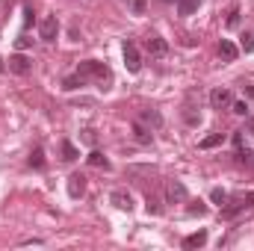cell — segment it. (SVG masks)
<instances>
[{"mask_svg": "<svg viewBox=\"0 0 254 251\" xmlns=\"http://www.w3.org/2000/svg\"><path fill=\"white\" fill-rule=\"evenodd\" d=\"M77 74H80L86 83H89V80H98V83H101L98 89H104V92L113 86V71H110L104 63H98V60H86V63H80L77 65Z\"/></svg>", "mask_w": 254, "mask_h": 251, "instance_id": "1", "label": "cell"}, {"mask_svg": "<svg viewBox=\"0 0 254 251\" xmlns=\"http://www.w3.org/2000/svg\"><path fill=\"white\" fill-rule=\"evenodd\" d=\"M254 207V192H246V195H234V198H228L225 204H222V219L228 222V219H237L240 213H246V210H252Z\"/></svg>", "mask_w": 254, "mask_h": 251, "instance_id": "2", "label": "cell"}, {"mask_svg": "<svg viewBox=\"0 0 254 251\" xmlns=\"http://www.w3.org/2000/svg\"><path fill=\"white\" fill-rule=\"evenodd\" d=\"M231 104H234V92L228 89V86H219V89H213L210 92V107L213 110H231Z\"/></svg>", "mask_w": 254, "mask_h": 251, "instance_id": "3", "label": "cell"}, {"mask_svg": "<svg viewBox=\"0 0 254 251\" xmlns=\"http://www.w3.org/2000/svg\"><path fill=\"white\" fill-rule=\"evenodd\" d=\"M190 201V192L181 181H166V204H184Z\"/></svg>", "mask_w": 254, "mask_h": 251, "instance_id": "4", "label": "cell"}, {"mask_svg": "<svg viewBox=\"0 0 254 251\" xmlns=\"http://www.w3.org/2000/svg\"><path fill=\"white\" fill-rule=\"evenodd\" d=\"M125 65H127L130 74H136L142 68V54H139V48L133 42H125Z\"/></svg>", "mask_w": 254, "mask_h": 251, "instance_id": "5", "label": "cell"}, {"mask_svg": "<svg viewBox=\"0 0 254 251\" xmlns=\"http://www.w3.org/2000/svg\"><path fill=\"white\" fill-rule=\"evenodd\" d=\"M9 71H12V74H21V77H24V74H30V71H33V57H24V54H15V57H9Z\"/></svg>", "mask_w": 254, "mask_h": 251, "instance_id": "6", "label": "cell"}, {"mask_svg": "<svg viewBox=\"0 0 254 251\" xmlns=\"http://www.w3.org/2000/svg\"><path fill=\"white\" fill-rule=\"evenodd\" d=\"M57 33H60V21H57V15L42 18V24H39V36H42L45 42H54V39H57Z\"/></svg>", "mask_w": 254, "mask_h": 251, "instance_id": "7", "label": "cell"}, {"mask_svg": "<svg viewBox=\"0 0 254 251\" xmlns=\"http://www.w3.org/2000/svg\"><path fill=\"white\" fill-rule=\"evenodd\" d=\"M110 204H116L119 210H127V213H130V210H133V195H130L127 189H113V192H110Z\"/></svg>", "mask_w": 254, "mask_h": 251, "instance_id": "8", "label": "cell"}, {"mask_svg": "<svg viewBox=\"0 0 254 251\" xmlns=\"http://www.w3.org/2000/svg\"><path fill=\"white\" fill-rule=\"evenodd\" d=\"M145 48H148L151 57H166V54H169V42H166L163 36H151V39L145 42Z\"/></svg>", "mask_w": 254, "mask_h": 251, "instance_id": "9", "label": "cell"}, {"mask_svg": "<svg viewBox=\"0 0 254 251\" xmlns=\"http://www.w3.org/2000/svg\"><path fill=\"white\" fill-rule=\"evenodd\" d=\"M133 139H136L139 145H151V142H154V133H151L148 125H142V122L136 119V122H133Z\"/></svg>", "mask_w": 254, "mask_h": 251, "instance_id": "10", "label": "cell"}, {"mask_svg": "<svg viewBox=\"0 0 254 251\" xmlns=\"http://www.w3.org/2000/svg\"><path fill=\"white\" fill-rule=\"evenodd\" d=\"M219 57H222L225 63H234V60L240 57V48H237L234 42H228V39H222V42H219Z\"/></svg>", "mask_w": 254, "mask_h": 251, "instance_id": "11", "label": "cell"}, {"mask_svg": "<svg viewBox=\"0 0 254 251\" xmlns=\"http://www.w3.org/2000/svg\"><path fill=\"white\" fill-rule=\"evenodd\" d=\"M139 122L148 125V127H154V130H160V127H163V116H160L157 110H142V113H139Z\"/></svg>", "mask_w": 254, "mask_h": 251, "instance_id": "12", "label": "cell"}, {"mask_svg": "<svg viewBox=\"0 0 254 251\" xmlns=\"http://www.w3.org/2000/svg\"><path fill=\"white\" fill-rule=\"evenodd\" d=\"M83 192H86V178L83 175H71L68 178V195L71 198H80Z\"/></svg>", "mask_w": 254, "mask_h": 251, "instance_id": "13", "label": "cell"}, {"mask_svg": "<svg viewBox=\"0 0 254 251\" xmlns=\"http://www.w3.org/2000/svg\"><path fill=\"white\" fill-rule=\"evenodd\" d=\"M175 3H178V15L190 18V15H195V12H198V6H201L204 0H175Z\"/></svg>", "mask_w": 254, "mask_h": 251, "instance_id": "14", "label": "cell"}, {"mask_svg": "<svg viewBox=\"0 0 254 251\" xmlns=\"http://www.w3.org/2000/svg\"><path fill=\"white\" fill-rule=\"evenodd\" d=\"M86 163H89V166H95V169H104V172H110V169H113V163H110L101 151H92V154L86 157Z\"/></svg>", "mask_w": 254, "mask_h": 251, "instance_id": "15", "label": "cell"}, {"mask_svg": "<svg viewBox=\"0 0 254 251\" xmlns=\"http://www.w3.org/2000/svg\"><path fill=\"white\" fill-rule=\"evenodd\" d=\"M237 166H243V169H254V151L252 148H237Z\"/></svg>", "mask_w": 254, "mask_h": 251, "instance_id": "16", "label": "cell"}, {"mask_svg": "<svg viewBox=\"0 0 254 251\" xmlns=\"http://www.w3.org/2000/svg\"><path fill=\"white\" fill-rule=\"evenodd\" d=\"M207 243V231H195V234H190L187 240H184V249L192 251V249H201Z\"/></svg>", "mask_w": 254, "mask_h": 251, "instance_id": "17", "label": "cell"}, {"mask_svg": "<svg viewBox=\"0 0 254 251\" xmlns=\"http://www.w3.org/2000/svg\"><path fill=\"white\" fill-rule=\"evenodd\" d=\"M225 142V133H210V136H204L201 142H198V148L201 151H210V148H219Z\"/></svg>", "mask_w": 254, "mask_h": 251, "instance_id": "18", "label": "cell"}, {"mask_svg": "<svg viewBox=\"0 0 254 251\" xmlns=\"http://www.w3.org/2000/svg\"><path fill=\"white\" fill-rule=\"evenodd\" d=\"M157 175L154 166H127V178H151Z\"/></svg>", "mask_w": 254, "mask_h": 251, "instance_id": "19", "label": "cell"}, {"mask_svg": "<svg viewBox=\"0 0 254 251\" xmlns=\"http://www.w3.org/2000/svg\"><path fill=\"white\" fill-rule=\"evenodd\" d=\"M145 207H148V213H151V216H160V213H163V198H160V195H154V192H148Z\"/></svg>", "mask_w": 254, "mask_h": 251, "instance_id": "20", "label": "cell"}, {"mask_svg": "<svg viewBox=\"0 0 254 251\" xmlns=\"http://www.w3.org/2000/svg\"><path fill=\"white\" fill-rule=\"evenodd\" d=\"M60 151H63V160H65V163H74V160L80 157V151H77V148H74V142H68V139H63V142H60Z\"/></svg>", "mask_w": 254, "mask_h": 251, "instance_id": "21", "label": "cell"}, {"mask_svg": "<svg viewBox=\"0 0 254 251\" xmlns=\"http://www.w3.org/2000/svg\"><path fill=\"white\" fill-rule=\"evenodd\" d=\"M184 122H187L190 127L201 125V113H195V107H192V104H187V107H184Z\"/></svg>", "mask_w": 254, "mask_h": 251, "instance_id": "22", "label": "cell"}, {"mask_svg": "<svg viewBox=\"0 0 254 251\" xmlns=\"http://www.w3.org/2000/svg\"><path fill=\"white\" fill-rule=\"evenodd\" d=\"M240 48H243V54H252L254 51V30H246L240 36Z\"/></svg>", "mask_w": 254, "mask_h": 251, "instance_id": "23", "label": "cell"}, {"mask_svg": "<svg viewBox=\"0 0 254 251\" xmlns=\"http://www.w3.org/2000/svg\"><path fill=\"white\" fill-rule=\"evenodd\" d=\"M80 86H86V80H83L80 74H74V77H65V80H63V89H65V92H74V89H80Z\"/></svg>", "mask_w": 254, "mask_h": 251, "instance_id": "24", "label": "cell"}, {"mask_svg": "<svg viewBox=\"0 0 254 251\" xmlns=\"http://www.w3.org/2000/svg\"><path fill=\"white\" fill-rule=\"evenodd\" d=\"M228 198H231V195H228V189H222V187H216L213 192H210V201H213V204H219V207H222Z\"/></svg>", "mask_w": 254, "mask_h": 251, "instance_id": "25", "label": "cell"}, {"mask_svg": "<svg viewBox=\"0 0 254 251\" xmlns=\"http://www.w3.org/2000/svg\"><path fill=\"white\" fill-rule=\"evenodd\" d=\"M30 166H33V169H45V151H42V148H36V151L30 154Z\"/></svg>", "mask_w": 254, "mask_h": 251, "instance_id": "26", "label": "cell"}, {"mask_svg": "<svg viewBox=\"0 0 254 251\" xmlns=\"http://www.w3.org/2000/svg\"><path fill=\"white\" fill-rule=\"evenodd\" d=\"M187 213H190V216H204V213H207V207H204L201 201H190V207H187Z\"/></svg>", "mask_w": 254, "mask_h": 251, "instance_id": "27", "label": "cell"}, {"mask_svg": "<svg viewBox=\"0 0 254 251\" xmlns=\"http://www.w3.org/2000/svg\"><path fill=\"white\" fill-rule=\"evenodd\" d=\"M231 110H234L237 116H249V110H252V107H249L246 101H234V104H231Z\"/></svg>", "mask_w": 254, "mask_h": 251, "instance_id": "28", "label": "cell"}, {"mask_svg": "<svg viewBox=\"0 0 254 251\" xmlns=\"http://www.w3.org/2000/svg\"><path fill=\"white\" fill-rule=\"evenodd\" d=\"M240 24V6H231V12H228V27H237Z\"/></svg>", "mask_w": 254, "mask_h": 251, "instance_id": "29", "label": "cell"}, {"mask_svg": "<svg viewBox=\"0 0 254 251\" xmlns=\"http://www.w3.org/2000/svg\"><path fill=\"white\" fill-rule=\"evenodd\" d=\"M15 45H18V51H27V48L33 45V39H30V36H18V42H15Z\"/></svg>", "mask_w": 254, "mask_h": 251, "instance_id": "30", "label": "cell"}, {"mask_svg": "<svg viewBox=\"0 0 254 251\" xmlns=\"http://www.w3.org/2000/svg\"><path fill=\"white\" fill-rule=\"evenodd\" d=\"M83 142H86V145H95V142H98L95 130H83Z\"/></svg>", "mask_w": 254, "mask_h": 251, "instance_id": "31", "label": "cell"}, {"mask_svg": "<svg viewBox=\"0 0 254 251\" xmlns=\"http://www.w3.org/2000/svg\"><path fill=\"white\" fill-rule=\"evenodd\" d=\"M240 86H243V95L254 104V86H252V83H240Z\"/></svg>", "mask_w": 254, "mask_h": 251, "instance_id": "32", "label": "cell"}, {"mask_svg": "<svg viewBox=\"0 0 254 251\" xmlns=\"http://www.w3.org/2000/svg\"><path fill=\"white\" fill-rule=\"evenodd\" d=\"M30 24H33V9L27 6V9H24V27H30Z\"/></svg>", "mask_w": 254, "mask_h": 251, "instance_id": "33", "label": "cell"}, {"mask_svg": "<svg viewBox=\"0 0 254 251\" xmlns=\"http://www.w3.org/2000/svg\"><path fill=\"white\" fill-rule=\"evenodd\" d=\"M133 12L142 15V12H145V0H133Z\"/></svg>", "mask_w": 254, "mask_h": 251, "instance_id": "34", "label": "cell"}, {"mask_svg": "<svg viewBox=\"0 0 254 251\" xmlns=\"http://www.w3.org/2000/svg\"><path fill=\"white\" fill-rule=\"evenodd\" d=\"M246 130H249V133H252V136H254V116H252V119H249V122H246Z\"/></svg>", "mask_w": 254, "mask_h": 251, "instance_id": "35", "label": "cell"}, {"mask_svg": "<svg viewBox=\"0 0 254 251\" xmlns=\"http://www.w3.org/2000/svg\"><path fill=\"white\" fill-rule=\"evenodd\" d=\"M163 3H175V0H163Z\"/></svg>", "mask_w": 254, "mask_h": 251, "instance_id": "36", "label": "cell"}]
</instances>
